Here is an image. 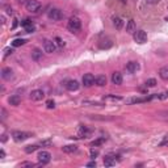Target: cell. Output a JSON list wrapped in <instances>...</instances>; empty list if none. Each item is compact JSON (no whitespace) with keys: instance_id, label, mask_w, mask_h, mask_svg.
Listing matches in <instances>:
<instances>
[{"instance_id":"6da1fadb","label":"cell","mask_w":168,"mask_h":168,"mask_svg":"<svg viewBox=\"0 0 168 168\" xmlns=\"http://www.w3.org/2000/svg\"><path fill=\"white\" fill-rule=\"evenodd\" d=\"M67 29L71 33H78L81 29V21L78 17H71L68 20V24H67Z\"/></svg>"},{"instance_id":"7a4b0ae2","label":"cell","mask_w":168,"mask_h":168,"mask_svg":"<svg viewBox=\"0 0 168 168\" xmlns=\"http://www.w3.org/2000/svg\"><path fill=\"white\" fill-rule=\"evenodd\" d=\"M63 16H65V13H63V11L59 9V8H51V9L47 12V17L50 20H53V21L62 20Z\"/></svg>"},{"instance_id":"3957f363","label":"cell","mask_w":168,"mask_h":168,"mask_svg":"<svg viewBox=\"0 0 168 168\" xmlns=\"http://www.w3.org/2000/svg\"><path fill=\"white\" fill-rule=\"evenodd\" d=\"M25 8H26V11L32 12V13H37L41 9V3L37 1V0H26Z\"/></svg>"},{"instance_id":"277c9868","label":"cell","mask_w":168,"mask_h":168,"mask_svg":"<svg viewBox=\"0 0 168 168\" xmlns=\"http://www.w3.org/2000/svg\"><path fill=\"white\" fill-rule=\"evenodd\" d=\"M12 137H13V139L16 140V142H24V140L30 138L32 134L26 133V131H13V133H12Z\"/></svg>"},{"instance_id":"5b68a950","label":"cell","mask_w":168,"mask_h":168,"mask_svg":"<svg viewBox=\"0 0 168 168\" xmlns=\"http://www.w3.org/2000/svg\"><path fill=\"white\" fill-rule=\"evenodd\" d=\"M134 41L137 44H145V42H147V33L145 30H135L134 32Z\"/></svg>"},{"instance_id":"8992f818","label":"cell","mask_w":168,"mask_h":168,"mask_svg":"<svg viewBox=\"0 0 168 168\" xmlns=\"http://www.w3.org/2000/svg\"><path fill=\"white\" fill-rule=\"evenodd\" d=\"M44 50H45V53H47V54L55 53V50H57L55 42L50 41V39H45L44 41Z\"/></svg>"},{"instance_id":"52a82bcc","label":"cell","mask_w":168,"mask_h":168,"mask_svg":"<svg viewBox=\"0 0 168 168\" xmlns=\"http://www.w3.org/2000/svg\"><path fill=\"white\" fill-rule=\"evenodd\" d=\"M38 160H39V164H41V166H45V164L50 163L51 154L49 151H41L38 154Z\"/></svg>"},{"instance_id":"ba28073f","label":"cell","mask_w":168,"mask_h":168,"mask_svg":"<svg viewBox=\"0 0 168 168\" xmlns=\"http://www.w3.org/2000/svg\"><path fill=\"white\" fill-rule=\"evenodd\" d=\"M30 100H33V101H41L42 99L45 97V92L42 89H34L32 91V93L29 95Z\"/></svg>"},{"instance_id":"9c48e42d","label":"cell","mask_w":168,"mask_h":168,"mask_svg":"<svg viewBox=\"0 0 168 168\" xmlns=\"http://www.w3.org/2000/svg\"><path fill=\"white\" fill-rule=\"evenodd\" d=\"M95 76L92 74H85L83 76V79H81V81H83V85L84 87H91V85L95 84Z\"/></svg>"},{"instance_id":"30bf717a","label":"cell","mask_w":168,"mask_h":168,"mask_svg":"<svg viewBox=\"0 0 168 168\" xmlns=\"http://www.w3.org/2000/svg\"><path fill=\"white\" fill-rule=\"evenodd\" d=\"M1 78L4 79V80H11V79H13V70H12L11 67H4V68L1 70Z\"/></svg>"},{"instance_id":"8fae6325","label":"cell","mask_w":168,"mask_h":168,"mask_svg":"<svg viewBox=\"0 0 168 168\" xmlns=\"http://www.w3.org/2000/svg\"><path fill=\"white\" fill-rule=\"evenodd\" d=\"M122 80H124V78H122V74L118 71L113 72L112 74V83L114 85H121L122 84Z\"/></svg>"},{"instance_id":"7c38bea8","label":"cell","mask_w":168,"mask_h":168,"mask_svg":"<svg viewBox=\"0 0 168 168\" xmlns=\"http://www.w3.org/2000/svg\"><path fill=\"white\" fill-rule=\"evenodd\" d=\"M125 68H126V71L129 72V74H134V72H137L139 70V65L137 62H133V60H131V62L126 63V67H125Z\"/></svg>"},{"instance_id":"4fadbf2b","label":"cell","mask_w":168,"mask_h":168,"mask_svg":"<svg viewBox=\"0 0 168 168\" xmlns=\"http://www.w3.org/2000/svg\"><path fill=\"white\" fill-rule=\"evenodd\" d=\"M79 87H80V84H79L78 80H68L66 83V88L68 91H71V92H74V91H78Z\"/></svg>"},{"instance_id":"5bb4252c","label":"cell","mask_w":168,"mask_h":168,"mask_svg":"<svg viewBox=\"0 0 168 168\" xmlns=\"http://www.w3.org/2000/svg\"><path fill=\"white\" fill-rule=\"evenodd\" d=\"M152 96L150 97H143V99H140V97H133V99H127L126 100V104H139V103H146L148 101V100H151Z\"/></svg>"},{"instance_id":"9a60e30c","label":"cell","mask_w":168,"mask_h":168,"mask_svg":"<svg viewBox=\"0 0 168 168\" xmlns=\"http://www.w3.org/2000/svg\"><path fill=\"white\" fill-rule=\"evenodd\" d=\"M8 103H9V105L19 106L21 104V97L19 96V95H12L9 99H8Z\"/></svg>"},{"instance_id":"2e32d148","label":"cell","mask_w":168,"mask_h":168,"mask_svg":"<svg viewBox=\"0 0 168 168\" xmlns=\"http://www.w3.org/2000/svg\"><path fill=\"white\" fill-rule=\"evenodd\" d=\"M89 134H91V130L88 129V127L80 126L79 127V137L78 138H87V137H89Z\"/></svg>"},{"instance_id":"e0dca14e","label":"cell","mask_w":168,"mask_h":168,"mask_svg":"<svg viewBox=\"0 0 168 168\" xmlns=\"http://www.w3.org/2000/svg\"><path fill=\"white\" fill-rule=\"evenodd\" d=\"M104 166H105V167H113V166H116V158L111 156V155L105 156V158H104Z\"/></svg>"},{"instance_id":"ac0fdd59","label":"cell","mask_w":168,"mask_h":168,"mask_svg":"<svg viewBox=\"0 0 168 168\" xmlns=\"http://www.w3.org/2000/svg\"><path fill=\"white\" fill-rule=\"evenodd\" d=\"M32 59L36 60V62L41 60L42 59V50H39V49H33V51H32Z\"/></svg>"},{"instance_id":"d6986e66","label":"cell","mask_w":168,"mask_h":168,"mask_svg":"<svg viewBox=\"0 0 168 168\" xmlns=\"http://www.w3.org/2000/svg\"><path fill=\"white\" fill-rule=\"evenodd\" d=\"M62 150H63V152H67V154H72V152H76V151H78V146H76V145H67V146H63Z\"/></svg>"},{"instance_id":"ffe728a7","label":"cell","mask_w":168,"mask_h":168,"mask_svg":"<svg viewBox=\"0 0 168 168\" xmlns=\"http://www.w3.org/2000/svg\"><path fill=\"white\" fill-rule=\"evenodd\" d=\"M113 25H114V28L117 30H121L124 28V20H122L121 17H114V19H113Z\"/></svg>"},{"instance_id":"44dd1931","label":"cell","mask_w":168,"mask_h":168,"mask_svg":"<svg viewBox=\"0 0 168 168\" xmlns=\"http://www.w3.org/2000/svg\"><path fill=\"white\" fill-rule=\"evenodd\" d=\"M95 84L99 85V87H104V85L106 84V78L104 75L96 76V79H95Z\"/></svg>"},{"instance_id":"7402d4cb","label":"cell","mask_w":168,"mask_h":168,"mask_svg":"<svg viewBox=\"0 0 168 168\" xmlns=\"http://www.w3.org/2000/svg\"><path fill=\"white\" fill-rule=\"evenodd\" d=\"M126 32L127 33H134L135 32V23H134V20H129L126 24Z\"/></svg>"},{"instance_id":"603a6c76","label":"cell","mask_w":168,"mask_h":168,"mask_svg":"<svg viewBox=\"0 0 168 168\" xmlns=\"http://www.w3.org/2000/svg\"><path fill=\"white\" fill-rule=\"evenodd\" d=\"M159 76H160L163 80H168V67H161L159 70Z\"/></svg>"},{"instance_id":"cb8c5ba5","label":"cell","mask_w":168,"mask_h":168,"mask_svg":"<svg viewBox=\"0 0 168 168\" xmlns=\"http://www.w3.org/2000/svg\"><path fill=\"white\" fill-rule=\"evenodd\" d=\"M25 39L24 38H16V39H13V41H12V46L13 47H19V46H23L24 44H25Z\"/></svg>"},{"instance_id":"d4e9b609","label":"cell","mask_w":168,"mask_h":168,"mask_svg":"<svg viewBox=\"0 0 168 168\" xmlns=\"http://www.w3.org/2000/svg\"><path fill=\"white\" fill-rule=\"evenodd\" d=\"M36 150H38V146L37 145H29L25 147V152L26 154H32V152H34Z\"/></svg>"},{"instance_id":"484cf974","label":"cell","mask_w":168,"mask_h":168,"mask_svg":"<svg viewBox=\"0 0 168 168\" xmlns=\"http://www.w3.org/2000/svg\"><path fill=\"white\" fill-rule=\"evenodd\" d=\"M146 87H150V88H152V87H155L156 85V80H155L154 78H150V79H147L146 80Z\"/></svg>"},{"instance_id":"4316f807","label":"cell","mask_w":168,"mask_h":168,"mask_svg":"<svg viewBox=\"0 0 168 168\" xmlns=\"http://www.w3.org/2000/svg\"><path fill=\"white\" fill-rule=\"evenodd\" d=\"M83 105H88V106H101V103H96V101H83Z\"/></svg>"},{"instance_id":"83f0119b","label":"cell","mask_w":168,"mask_h":168,"mask_svg":"<svg viewBox=\"0 0 168 168\" xmlns=\"http://www.w3.org/2000/svg\"><path fill=\"white\" fill-rule=\"evenodd\" d=\"M46 106L49 109H54L55 108V101H54V100H47L46 101Z\"/></svg>"},{"instance_id":"f1b7e54d","label":"cell","mask_w":168,"mask_h":168,"mask_svg":"<svg viewBox=\"0 0 168 168\" xmlns=\"http://www.w3.org/2000/svg\"><path fill=\"white\" fill-rule=\"evenodd\" d=\"M89 118H92V120H100V121H106V120H112L111 117H97V116H89Z\"/></svg>"},{"instance_id":"f546056e","label":"cell","mask_w":168,"mask_h":168,"mask_svg":"<svg viewBox=\"0 0 168 168\" xmlns=\"http://www.w3.org/2000/svg\"><path fill=\"white\" fill-rule=\"evenodd\" d=\"M32 21H30L29 19H25L24 21H21V26H24V28H26V26H29V25H32Z\"/></svg>"},{"instance_id":"4dcf8cb0","label":"cell","mask_w":168,"mask_h":168,"mask_svg":"<svg viewBox=\"0 0 168 168\" xmlns=\"http://www.w3.org/2000/svg\"><path fill=\"white\" fill-rule=\"evenodd\" d=\"M20 167H37L34 163H32V161H24V163L20 164Z\"/></svg>"},{"instance_id":"1f68e13d","label":"cell","mask_w":168,"mask_h":168,"mask_svg":"<svg viewBox=\"0 0 168 168\" xmlns=\"http://www.w3.org/2000/svg\"><path fill=\"white\" fill-rule=\"evenodd\" d=\"M12 54H13V49H11V47H7V49H4V57L12 55Z\"/></svg>"},{"instance_id":"d6a6232c","label":"cell","mask_w":168,"mask_h":168,"mask_svg":"<svg viewBox=\"0 0 168 168\" xmlns=\"http://www.w3.org/2000/svg\"><path fill=\"white\" fill-rule=\"evenodd\" d=\"M55 42H57V45H58L59 47L65 46V41H63V39L60 38V37H57V38H55Z\"/></svg>"},{"instance_id":"836d02e7","label":"cell","mask_w":168,"mask_h":168,"mask_svg":"<svg viewBox=\"0 0 168 168\" xmlns=\"http://www.w3.org/2000/svg\"><path fill=\"white\" fill-rule=\"evenodd\" d=\"M26 30V33H33L36 30V26H34V24H32V25H29V26H26L25 28Z\"/></svg>"},{"instance_id":"e575fe53","label":"cell","mask_w":168,"mask_h":168,"mask_svg":"<svg viewBox=\"0 0 168 168\" xmlns=\"http://www.w3.org/2000/svg\"><path fill=\"white\" fill-rule=\"evenodd\" d=\"M104 140H105L104 138L96 139V140H95V142H92V146H100V145H103V143H104Z\"/></svg>"},{"instance_id":"d590c367","label":"cell","mask_w":168,"mask_h":168,"mask_svg":"<svg viewBox=\"0 0 168 168\" xmlns=\"http://www.w3.org/2000/svg\"><path fill=\"white\" fill-rule=\"evenodd\" d=\"M0 112H1V121H4L5 118H7V111H5L4 108L0 109Z\"/></svg>"},{"instance_id":"8d00e7d4","label":"cell","mask_w":168,"mask_h":168,"mask_svg":"<svg viewBox=\"0 0 168 168\" xmlns=\"http://www.w3.org/2000/svg\"><path fill=\"white\" fill-rule=\"evenodd\" d=\"M99 156V151H96V150H91V158L95 159Z\"/></svg>"},{"instance_id":"74e56055","label":"cell","mask_w":168,"mask_h":168,"mask_svg":"<svg viewBox=\"0 0 168 168\" xmlns=\"http://www.w3.org/2000/svg\"><path fill=\"white\" fill-rule=\"evenodd\" d=\"M17 25H19V20L15 19V20H13V24H12V29H16Z\"/></svg>"},{"instance_id":"f35d334b","label":"cell","mask_w":168,"mask_h":168,"mask_svg":"<svg viewBox=\"0 0 168 168\" xmlns=\"http://www.w3.org/2000/svg\"><path fill=\"white\" fill-rule=\"evenodd\" d=\"M146 3H148V4H158L160 0H145Z\"/></svg>"},{"instance_id":"ab89813d","label":"cell","mask_w":168,"mask_h":168,"mask_svg":"<svg viewBox=\"0 0 168 168\" xmlns=\"http://www.w3.org/2000/svg\"><path fill=\"white\" fill-rule=\"evenodd\" d=\"M105 99H111V100H121V97H118V96H105Z\"/></svg>"},{"instance_id":"60d3db41","label":"cell","mask_w":168,"mask_h":168,"mask_svg":"<svg viewBox=\"0 0 168 168\" xmlns=\"http://www.w3.org/2000/svg\"><path fill=\"white\" fill-rule=\"evenodd\" d=\"M51 145V140H44L41 142V146H50Z\"/></svg>"},{"instance_id":"b9f144b4","label":"cell","mask_w":168,"mask_h":168,"mask_svg":"<svg viewBox=\"0 0 168 168\" xmlns=\"http://www.w3.org/2000/svg\"><path fill=\"white\" fill-rule=\"evenodd\" d=\"M5 11H7L8 15H12V12H13V11H12V7H9V5H7V7H5Z\"/></svg>"},{"instance_id":"7bdbcfd3","label":"cell","mask_w":168,"mask_h":168,"mask_svg":"<svg viewBox=\"0 0 168 168\" xmlns=\"http://www.w3.org/2000/svg\"><path fill=\"white\" fill-rule=\"evenodd\" d=\"M167 145H168V135L166 137V138H164V140H163V142L160 143V146H167Z\"/></svg>"},{"instance_id":"ee69618b","label":"cell","mask_w":168,"mask_h":168,"mask_svg":"<svg viewBox=\"0 0 168 168\" xmlns=\"http://www.w3.org/2000/svg\"><path fill=\"white\" fill-rule=\"evenodd\" d=\"M97 164H96V161H89V163H87V167H96Z\"/></svg>"},{"instance_id":"f6af8a7d","label":"cell","mask_w":168,"mask_h":168,"mask_svg":"<svg viewBox=\"0 0 168 168\" xmlns=\"http://www.w3.org/2000/svg\"><path fill=\"white\" fill-rule=\"evenodd\" d=\"M0 158H1V159H3V158H5V151H4L3 148L0 150Z\"/></svg>"},{"instance_id":"bcb514c9","label":"cell","mask_w":168,"mask_h":168,"mask_svg":"<svg viewBox=\"0 0 168 168\" xmlns=\"http://www.w3.org/2000/svg\"><path fill=\"white\" fill-rule=\"evenodd\" d=\"M1 142L3 143L7 142V135H5V134H3V135H1Z\"/></svg>"},{"instance_id":"7dc6e473","label":"cell","mask_w":168,"mask_h":168,"mask_svg":"<svg viewBox=\"0 0 168 168\" xmlns=\"http://www.w3.org/2000/svg\"><path fill=\"white\" fill-rule=\"evenodd\" d=\"M0 20H1V24H3V25H4V24H5V17L3 16V15H1V16H0Z\"/></svg>"},{"instance_id":"c3c4849f","label":"cell","mask_w":168,"mask_h":168,"mask_svg":"<svg viewBox=\"0 0 168 168\" xmlns=\"http://www.w3.org/2000/svg\"><path fill=\"white\" fill-rule=\"evenodd\" d=\"M121 1H122V3H126V0H121Z\"/></svg>"}]
</instances>
